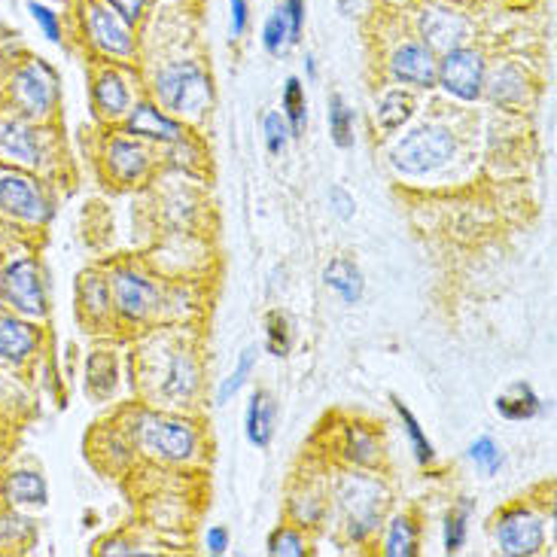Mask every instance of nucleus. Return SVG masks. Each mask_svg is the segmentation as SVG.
<instances>
[{
    "label": "nucleus",
    "instance_id": "f257e3e1",
    "mask_svg": "<svg viewBox=\"0 0 557 557\" xmlns=\"http://www.w3.org/2000/svg\"><path fill=\"white\" fill-rule=\"evenodd\" d=\"M152 91L165 110L189 120H198L213 101L211 76L198 61L189 59L165 64L152 79Z\"/></svg>",
    "mask_w": 557,
    "mask_h": 557
},
{
    "label": "nucleus",
    "instance_id": "f03ea898",
    "mask_svg": "<svg viewBox=\"0 0 557 557\" xmlns=\"http://www.w3.org/2000/svg\"><path fill=\"white\" fill-rule=\"evenodd\" d=\"M59 74L44 59L22 61L10 76V101L25 120H49L59 107Z\"/></svg>",
    "mask_w": 557,
    "mask_h": 557
},
{
    "label": "nucleus",
    "instance_id": "7ed1b4c3",
    "mask_svg": "<svg viewBox=\"0 0 557 557\" xmlns=\"http://www.w3.org/2000/svg\"><path fill=\"white\" fill-rule=\"evenodd\" d=\"M135 442L144 454H150L162 463H183L198 451V433L193 423L165 418V414H137Z\"/></svg>",
    "mask_w": 557,
    "mask_h": 557
},
{
    "label": "nucleus",
    "instance_id": "20e7f679",
    "mask_svg": "<svg viewBox=\"0 0 557 557\" xmlns=\"http://www.w3.org/2000/svg\"><path fill=\"white\" fill-rule=\"evenodd\" d=\"M454 152H457V144L448 128L421 125L393 147L391 159L396 171H403L408 177H423V174H433L438 168L448 165Z\"/></svg>",
    "mask_w": 557,
    "mask_h": 557
},
{
    "label": "nucleus",
    "instance_id": "39448f33",
    "mask_svg": "<svg viewBox=\"0 0 557 557\" xmlns=\"http://www.w3.org/2000/svg\"><path fill=\"white\" fill-rule=\"evenodd\" d=\"M338 506L345 512V528L350 540L362 543L372 530L377 528L384 506H387V491L372 479L362 475H347L338 484Z\"/></svg>",
    "mask_w": 557,
    "mask_h": 557
},
{
    "label": "nucleus",
    "instance_id": "423d86ee",
    "mask_svg": "<svg viewBox=\"0 0 557 557\" xmlns=\"http://www.w3.org/2000/svg\"><path fill=\"white\" fill-rule=\"evenodd\" d=\"M3 301L13 308L18 317H30L40 320L49 311V299H46V281L40 272V262L30 257L13 259L3 272Z\"/></svg>",
    "mask_w": 557,
    "mask_h": 557
},
{
    "label": "nucleus",
    "instance_id": "0eeeda50",
    "mask_svg": "<svg viewBox=\"0 0 557 557\" xmlns=\"http://www.w3.org/2000/svg\"><path fill=\"white\" fill-rule=\"evenodd\" d=\"M0 213L15 223L44 226L52 216V201L25 171H0Z\"/></svg>",
    "mask_w": 557,
    "mask_h": 557
},
{
    "label": "nucleus",
    "instance_id": "6e6552de",
    "mask_svg": "<svg viewBox=\"0 0 557 557\" xmlns=\"http://www.w3.org/2000/svg\"><path fill=\"white\" fill-rule=\"evenodd\" d=\"M484 55L472 46L448 49L442 61H436V83L454 95L457 101H475L484 91Z\"/></svg>",
    "mask_w": 557,
    "mask_h": 557
},
{
    "label": "nucleus",
    "instance_id": "1a4fd4ad",
    "mask_svg": "<svg viewBox=\"0 0 557 557\" xmlns=\"http://www.w3.org/2000/svg\"><path fill=\"white\" fill-rule=\"evenodd\" d=\"M83 28L89 44L101 52V55H113V59H132L135 55V30L128 22H122L120 15L101 0H86L83 3Z\"/></svg>",
    "mask_w": 557,
    "mask_h": 557
},
{
    "label": "nucleus",
    "instance_id": "9d476101",
    "mask_svg": "<svg viewBox=\"0 0 557 557\" xmlns=\"http://www.w3.org/2000/svg\"><path fill=\"white\" fill-rule=\"evenodd\" d=\"M418 30H421V40L433 52H448L457 46H467L472 37V22L460 10H454L448 3H430L423 7L418 15Z\"/></svg>",
    "mask_w": 557,
    "mask_h": 557
},
{
    "label": "nucleus",
    "instance_id": "9b49d317",
    "mask_svg": "<svg viewBox=\"0 0 557 557\" xmlns=\"http://www.w3.org/2000/svg\"><path fill=\"white\" fill-rule=\"evenodd\" d=\"M497 545L503 555L509 557H530L540 555L545 545L543 518L530 512L524 506L506 509L497 521Z\"/></svg>",
    "mask_w": 557,
    "mask_h": 557
},
{
    "label": "nucleus",
    "instance_id": "f8f14e48",
    "mask_svg": "<svg viewBox=\"0 0 557 557\" xmlns=\"http://www.w3.org/2000/svg\"><path fill=\"white\" fill-rule=\"evenodd\" d=\"M113 289V308L125 320H144L159 308V286L135 269H116L107 281Z\"/></svg>",
    "mask_w": 557,
    "mask_h": 557
},
{
    "label": "nucleus",
    "instance_id": "ddd939ff",
    "mask_svg": "<svg viewBox=\"0 0 557 557\" xmlns=\"http://www.w3.org/2000/svg\"><path fill=\"white\" fill-rule=\"evenodd\" d=\"M0 162L37 168L44 162V135L25 116L0 113Z\"/></svg>",
    "mask_w": 557,
    "mask_h": 557
},
{
    "label": "nucleus",
    "instance_id": "4468645a",
    "mask_svg": "<svg viewBox=\"0 0 557 557\" xmlns=\"http://www.w3.org/2000/svg\"><path fill=\"white\" fill-rule=\"evenodd\" d=\"M391 74L403 86L430 89L436 86V52L423 40H408L391 55Z\"/></svg>",
    "mask_w": 557,
    "mask_h": 557
},
{
    "label": "nucleus",
    "instance_id": "2eb2a0df",
    "mask_svg": "<svg viewBox=\"0 0 557 557\" xmlns=\"http://www.w3.org/2000/svg\"><path fill=\"white\" fill-rule=\"evenodd\" d=\"M125 135L147 137V140H159V144H177L183 137V128L181 122L171 120L152 101H137L135 110L125 120Z\"/></svg>",
    "mask_w": 557,
    "mask_h": 557
},
{
    "label": "nucleus",
    "instance_id": "dca6fc26",
    "mask_svg": "<svg viewBox=\"0 0 557 557\" xmlns=\"http://www.w3.org/2000/svg\"><path fill=\"white\" fill-rule=\"evenodd\" d=\"M198 391V362L186 350H174L159 375V396L168 403H186Z\"/></svg>",
    "mask_w": 557,
    "mask_h": 557
},
{
    "label": "nucleus",
    "instance_id": "f3484780",
    "mask_svg": "<svg viewBox=\"0 0 557 557\" xmlns=\"http://www.w3.org/2000/svg\"><path fill=\"white\" fill-rule=\"evenodd\" d=\"M104 159L110 177L120 183H135L150 171V150L128 137H113L107 144Z\"/></svg>",
    "mask_w": 557,
    "mask_h": 557
},
{
    "label": "nucleus",
    "instance_id": "a211bd4d",
    "mask_svg": "<svg viewBox=\"0 0 557 557\" xmlns=\"http://www.w3.org/2000/svg\"><path fill=\"white\" fill-rule=\"evenodd\" d=\"M40 347V332L18 314H0V360L25 362Z\"/></svg>",
    "mask_w": 557,
    "mask_h": 557
},
{
    "label": "nucleus",
    "instance_id": "6ab92c4d",
    "mask_svg": "<svg viewBox=\"0 0 557 557\" xmlns=\"http://www.w3.org/2000/svg\"><path fill=\"white\" fill-rule=\"evenodd\" d=\"M95 107L107 120H120L122 113H128L132 107V95H128V83L120 71L107 67L95 79Z\"/></svg>",
    "mask_w": 557,
    "mask_h": 557
},
{
    "label": "nucleus",
    "instance_id": "aec40b11",
    "mask_svg": "<svg viewBox=\"0 0 557 557\" xmlns=\"http://www.w3.org/2000/svg\"><path fill=\"white\" fill-rule=\"evenodd\" d=\"M274 423H277V403L272 399V393L257 391L247 406V421H244L250 445L269 448L274 438Z\"/></svg>",
    "mask_w": 557,
    "mask_h": 557
},
{
    "label": "nucleus",
    "instance_id": "412c9836",
    "mask_svg": "<svg viewBox=\"0 0 557 557\" xmlns=\"http://www.w3.org/2000/svg\"><path fill=\"white\" fill-rule=\"evenodd\" d=\"M3 499L10 506H46L49 487H46V479L40 472L18 469V472L7 475V482H3Z\"/></svg>",
    "mask_w": 557,
    "mask_h": 557
},
{
    "label": "nucleus",
    "instance_id": "4be33fe9",
    "mask_svg": "<svg viewBox=\"0 0 557 557\" xmlns=\"http://www.w3.org/2000/svg\"><path fill=\"white\" fill-rule=\"evenodd\" d=\"M497 411L506 421H530L536 414H543V399L533 393L530 384H512L506 393L497 396Z\"/></svg>",
    "mask_w": 557,
    "mask_h": 557
},
{
    "label": "nucleus",
    "instance_id": "5701e85b",
    "mask_svg": "<svg viewBox=\"0 0 557 557\" xmlns=\"http://www.w3.org/2000/svg\"><path fill=\"white\" fill-rule=\"evenodd\" d=\"M323 284L330 286V289H335L345 305H357V301L362 299V272L345 257L332 259L330 265H326Z\"/></svg>",
    "mask_w": 557,
    "mask_h": 557
},
{
    "label": "nucleus",
    "instance_id": "b1692460",
    "mask_svg": "<svg viewBox=\"0 0 557 557\" xmlns=\"http://www.w3.org/2000/svg\"><path fill=\"white\" fill-rule=\"evenodd\" d=\"M411 113H414V101H411V95H408V91L403 89L387 91V95L377 101V110H375L377 128H381L384 135H396V132L411 120Z\"/></svg>",
    "mask_w": 557,
    "mask_h": 557
},
{
    "label": "nucleus",
    "instance_id": "393cba45",
    "mask_svg": "<svg viewBox=\"0 0 557 557\" xmlns=\"http://www.w3.org/2000/svg\"><path fill=\"white\" fill-rule=\"evenodd\" d=\"M484 86H487V95H491L497 104H515V101L524 98L528 79H524V74H521L515 64H499L497 71H494V76L484 79Z\"/></svg>",
    "mask_w": 557,
    "mask_h": 557
},
{
    "label": "nucleus",
    "instance_id": "a878e982",
    "mask_svg": "<svg viewBox=\"0 0 557 557\" xmlns=\"http://www.w3.org/2000/svg\"><path fill=\"white\" fill-rule=\"evenodd\" d=\"M284 120L289 125V137L305 135L308 125V98H305V86L299 76H289L284 86Z\"/></svg>",
    "mask_w": 557,
    "mask_h": 557
},
{
    "label": "nucleus",
    "instance_id": "bb28decb",
    "mask_svg": "<svg viewBox=\"0 0 557 557\" xmlns=\"http://www.w3.org/2000/svg\"><path fill=\"white\" fill-rule=\"evenodd\" d=\"M384 555L387 557H411L418 555V528L408 515H396L387 528L384 540Z\"/></svg>",
    "mask_w": 557,
    "mask_h": 557
},
{
    "label": "nucleus",
    "instance_id": "cd10ccee",
    "mask_svg": "<svg viewBox=\"0 0 557 557\" xmlns=\"http://www.w3.org/2000/svg\"><path fill=\"white\" fill-rule=\"evenodd\" d=\"M393 408H396V414H399V421L406 426V436L411 442V448H414V457H418V463H433L436 460V448H433V442L426 438V433L421 430V423L418 418L408 411V406H403V399L399 396H393Z\"/></svg>",
    "mask_w": 557,
    "mask_h": 557
},
{
    "label": "nucleus",
    "instance_id": "c85d7f7f",
    "mask_svg": "<svg viewBox=\"0 0 557 557\" xmlns=\"http://www.w3.org/2000/svg\"><path fill=\"white\" fill-rule=\"evenodd\" d=\"M330 135L338 150H350L354 147V110L345 104L342 95H332L330 98Z\"/></svg>",
    "mask_w": 557,
    "mask_h": 557
},
{
    "label": "nucleus",
    "instance_id": "c756f323",
    "mask_svg": "<svg viewBox=\"0 0 557 557\" xmlns=\"http://www.w3.org/2000/svg\"><path fill=\"white\" fill-rule=\"evenodd\" d=\"M86 384H89V391L95 396H107V393L113 391V384H116V362H113L110 354H104V350L91 354L89 362H86Z\"/></svg>",
    "mask_w": 557,
    "mask_h": 557
},
{
    "label": "nucleus",
    "instance_id": "7c9ffc66",
    "mask_svg": "<svg viewBox=\"0 0 557 557\" xmlns=\"http://www.w3.org/2000/svg\"><path fill=\"white\" fill-rule=\"evenodd\" d=\"M257 345L244 347L242 357H238V366H235V372L223 381V387H220V393H216V403L220 406H226V403H232V396L242 391L244 384H247V377H250V372H253V366H257Z\"/></svg>",
    "mask_w": 557,
    "mask_h": 557
},
{
    "label": "nucleus",
    "instance_id": "2f4dec72",
    "mask_svg": "<svg viewBox=\"0 0 557 557\" xmlns=\"http://www.w3.org/2000/svg\"><path fill=\"white\" fill-rule=\"evenodd\" d=\"M262 46H265V52L274 55V59H281L286 49L293 46V40H289V25H286V15L281 7L269 15V22L262 28Z\"/></svg>",
    "mask_w": 557,
    "mask_h": 557
},
{
    "label": "nucleus",
    "instance_id": "473e14b6",
    "mask_svg": "<svg viewBox=\"0 0 557 557\" xmlns=\"http://www.w3.org/2000/svg\"><path fill=\"white\" fill-rule=\"evenodd\" d=\"M469 460L482 469L484 475H497L499 467H503V451H499V445L494 438L482 436L469 445Z\"/></svg>",
    "mask_w": 557,
    "mask_h": 557
},
{
    "label": "nucleus",
    "instance_id": "72a5a7b5",
    "mask_svg": "<svg viewBox=\"0 0 557 557\" xmlns=\"http://www.w3.org/2000/svg\"><path fill=\"white\" fill-rule=\"evenodd\" d=\"M469 533V503H463L460 509H454L448 518H445V552L448 555H457L463 545H467Z\"/></svg>",
    "mask_w": 557,
    "mask_h": 557
},
{
    "label": "nucleus",
    "instance_id": "f704fd0d",
    "mask_svg": "<svg viewBox=\"0 0 557 557\" xmlns=\"http://www.w3.org/2000/svg\"><path fill=\"white\" fill-rule=\"evenodd\" d=\"M347 457H350L354 463H362V467L375 463V457H377L375 438L369 436L362 426H350V430H347Z\"/></svg>",
    "mask_w": 557,
    "mask_h": 557
},
{
    "label": "nucleus",
    "instance_id": "c9c22d12",
    "mask_svg": "<svg viewBox=\"0 0 557 557\" xmlns=\"http://www.w3.org/2000/svg\"><path fill=\"white\" fill-rule=\"evenodd\" d=\"M305 552H308V548H305V540H301V533H296V530H274L272 540H269V555L274 557H301Z\"/></svg>",
    "mask_w": 557,
    "mask_h": 557
},
{
    "label": "nucleus",
    "instance_id": "e433bc0d",
    "mask_svg": "<svg viewBox=\"0 0 557 557\" xmlns=\"http://www.w3.org/2000/svg\"><path fill=\"white\" fill-rule=\"evenodd\" d=\"M262 132H265V147L272 156H281L289 144V125H286L284 113H269L262 120Z\"/></svg>",
    "mask_w": 557,
    "mask_h": 557
},
{
    "label": "nucleus",
    "instance_id": "4c0bfd02",
    "mask_svg": "<svg viewBox=\"0 0 557 557\" xmlns=\"http://www.w3.org/2000/svg\"><path fill=\"white\" fill-rule=\"evenodd\" d=\"M28 13L30 18L37 22V28L44 30V37L49 44H61V18L59 13H52L46 3H37V0H30L28 3Z\"/></svg>",
    "mask_w": 557,
    "mask_h": 557
},
{
    "label": "nucleus",
    "instance_id": "58836bf2",
    "mask_svg": "<svg viewBox=\"0 0 557 557\" xmlns=\"http://www.w3.org/2000/svg\"><path fill=\"white\" fill-rule=\"evenodd\" d=\"M289 345H293V338H289V320L281 311H272L269 314V350H272L274 357H286Z\"/></svg>",
    "mask_w": 557,
    "mask_h": 557
},
{
    "label": "nucleus",
    "instance_id": "ea45409f",
    "mask_svg": "<svg viewBox=\"0 0 557 557\" xmlns=\"http://www.w3.org/2000/svg\"><path fill=\"white\" fill-rule=\"evenodd\" d=\"M83 289H86V311L89 314H110V284L107 281L89 277Z\"/></svg>",
    "mask_w": 557,
    "mask_h": 557
},
{
    "label": "nucleus",
    "instance_id": "a19ab883",
    "mask_svg": "<svg viewBox=\"0 0 557 557\" xmlns=\"http://www.w3.org/2000/svg\"><path fill=\"white\" fill-rule=\"evenodd\" d=\"M104 7H110L113 13L120 15L122 22H128V25H137L144 13H147V3L150 0H101Z\"/></svg>",
    "mask_w": 557,
    "mask_h": 557
},
{
    "label": "nucleus",
    "instance_id": "79ce46f5",
    "mask_svg": "<svg viewBox=\"0 0 557 557\" xmlns=\"http://www.w3.org/2000/svg\"><path fill=\"white\" fill-rule=\"evenodd\" d=\"M284 15H286V25H289V40L293 46L301 40V28H305V0H284Z\"/></svg>",
    "mask_w": 557,
    "mask_h": 557
},
{
    "label": "nucleus",
    "instance_id": "37998d69",
    "mask_svg": "<svg viewBox=\"0 0 557 557\" xmlns=\"http://www.w3.org/2000/svg\"><path fill=\"white\" fill-rule=\"evenodd\" d=\"M330 208L338 220H345L347 223V220H354V213H357V201H354V196H350L347 189H342V186H332Z\"/></svg>",
    "mask_w": 557,
    "mask_h": 557
},
{
    "label": "nucleus",
    "instance_id": "c03bdc74",
    "mask_svg": "<svg viewBox=\"0 0 557 557\" xmlns=\"http://www.w3.org/2000/svg\"><path fill=\"white\" fill-rule=\"evenodd\" d=\"M228 10H232V37H242L250 22V3L247 0H228Z\"/></svg>",
    "mask_w": 557,
    "mask_h": 557
},
{
    "label": "nucleus",
    "instance_id": "a18cd8bd",
    "mask_svg": "<svg viewBox=\"0 0 557 557\" xmlns=\"http://www.w3.org/2000/svg\"><path fill=\"white\" fill-rule=\"evenodd\" d=\"M228 543H232V536H228V530L220 528V524L208 530V536H205V545H208L211 555H226Z\"/></svg>",
    "mask_w": 557,
    "mask_h": 557
},
{
    "label": "nucleus",
    "instance_id": "49530a36",
    "mask_svg": "<svg viewBox=\"0 0 557 557\" xmlns=\"http://www.w3.org/2000/svg\"><path fill=\"white\" fill-rule=\"evenodd\" d=\"M101 555H135V545H128L125 540H110L101 548Z\"/></svg>",
    "mask_w": 557,
    "mask_h": 557
},
{
    "label": "nucleus",
    "instance_id": "de8ad7c7",
    "mask_svg": "<svg viewBox=\"0 0 557 557\" xmlns=\"http://www.w3.org/2000/svg\"><path fill=\"white\" fill-rule=\"evenodd\" d=\"M305 67H308V79H314V76H317L314 55H308V59H305Z\"/></svg>",
    "mask_w": 557,
    "mask_h": 557
},
{
    "label": "nucleus",
    "instance_id": "09e8293b",
    "mask_svg": "<svg viewBox=\"0 0 557 557\" xmlns=\"http://www.w3.org/2000/svg\"><path fill=\"white\" fill-rule=\"evenodd\" d=\"M0 301H3V277H0Z\"/></svg>",
    "mask_w": 557,
    "mask_h": 557
}]
</instances>
